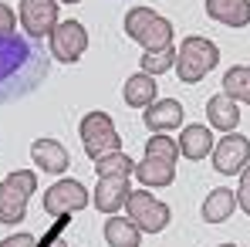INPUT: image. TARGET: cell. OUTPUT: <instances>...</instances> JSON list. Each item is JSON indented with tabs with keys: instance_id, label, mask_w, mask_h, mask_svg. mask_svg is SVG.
Here are the masks:
<instances>
[{
	"instance_id": "1",
	"label": "cell",
	"mask_w": 250,
	"mask_h": 247,
	"mask_svg": "<svg viewBox=\"0 0 250 247\" xmlns=\"http://www.w3.org/2000/svg\"><path fill=\"white\" fill-rule=\"evenodd\" d=\"M51 58L27 34H3L0 38V105L27 98L47 78Z\"/></svg>"
},
{
	"instance_id": "2",
	"label": "cell",
	"mask_w": 250,
	"mask_h": 247,
	"mask_svg": "<svg viewBox=\"0 0 250 247\" xmlns=\"http://www.w3.org/2000/svg\"><path fill=\"white\" fill-rule=\"evenodd\" d=\"M220 65V47L209 41V38H200V34H189L183 38L179 51H176V75L183 85H196L203 82L209 71Z\"/></svg>"
},
{
	"instance_id": "3",
	"label": "cell",
	"mask_w": 250,
	"mask_h": 247,
	"mask_svg": "<svg viewBox=\"0 0 250 247\" xmlns=\"http://www.w3.org/2000/svg\"><path fill=\"white\" fill-rule=\"evenodd\" d=\"M125 38L139 41L146 51H163L172 47V24L159 17L152 7H132L125 14Z\"/></svg>"
},
{
	"instance_id": "4",
	"label": "cell",
	"mask_w": 250,
	"mask_h": 247,
	"mask_svg": "<svg viewBox=\"0 0 250 247\" xmlns=\"http://www.w3.org/2000/svg\"><path fill=\"white\" fill-rule=\"evenodd\" d=\"M38 190L34 169H14L0 180V224H17L27 213V200Z\"/></svg>"
},
{
	"instance_id": "5",
	"label": "cell",
	"mask_w": 250,
	"mask_h": 247,
	"mask_svg": "<svg viewBox=\"0 0 250 247\" xmlns=\"http://www.w3.org/2000/svg\"><path fill=\"white\" fill-rule=\"evenodd\" d=\"M78 132H82V146L88 153V159H95V163L102 156H112L122 149V139L115 132V122L108 119V112H88L78 125Z\"/></svg>"
},
{
	"instance_id": "6",
	"label": "cell",
	"mask_w": 250,
	"mask_h": 247,
	"mask_svg": "<svg viewBox=\"0 0 250 247\" xmlns=\"http://www.w3.org/2000/svg\"><path fill=\"white\" fill-rule=\"evenodd\" d=\"M125 210H128V220L142 234H159V230H166L169 220H172V210L163 200H156L149 190H132L128 200H125Z\"/></svg>"
},
{
	"instance_id": "7",
	"label": "cell",
	"mask_w": 250,
	"mask_h": 247,
	"mask_svg": "<svg viewBox=\"0 0 250 247\" xmlns=\"http://www.w3.org/2000/svg\"><path fill=\"white\" fill-rule=\"evenodd\" d=\"M88 203H91V197L78 180H58L51 190H44V213L47 217H71L75 210H84Z\"/></svg>"
},
{
	"instance_id": "8",
	"label": "cell",
	"mask_w": 250,
	"mask_h": 247,
	"mask_svg": "<svg viewBox=\"0 0 250 247\" xmlns=\"http://www.w3.org/2000/svg\"><path fill=\"white\" fill-rule=\"evenodd\" d=\"M84 51H88V31L78 21H58V27L51 31V58L75 65L82 61Z\"/></svg>"
},
{
	"instance_id": "9",
	"label": "cell",
	"mask_w": 250,
	"mask_h": 247,
	"mask_svg": "<svg viewBox=\"0 0 250 247\" xmlns=\"http://www.w3.org/2000/svg\"><path fill=\"white\" fill-rule=\"evenodd\" d=\"M209 156H213L216 173H223V176L244 173V166L250 163V139L240 135V132H227L223 139H216V146H213Z\"/></svg>"
},
{
	"instance_id": "10",
	"label": "cell",
	"mask_w": 250,
	"mask_h": 247,
	"mask_svg": "<svg viewBox=\"0 0 250 247\" xmlns=\"http://www.w3.org/2000/svg\"><path fill=\"white\" fill-rule=\"evenodd\" d=\"M58 0H21V10H17V17H21V27H24V34L27 38H44V34H51L54 27H58Z\"/></svg>"
},
{
	"instance_id": "11",
	"label": "cell",
	"mask_w": 250,
	"mask_h": 247,
	"mask_svg": "<svg viewBox=\"0 0 250 247\" xmlns=\"http://www.w3.org/2000/svg\"><path fill=\"white\" fill-rule=\"evenodd\" d=\"M186 119V112H183V105L176 102V98H156L146 112H142V122L149 132H169V129H179Z\"/></svg>"
},
{
	"instance_id": "12",
	"label": "cell",
	"mask_w": 250,
	"mask_h": 247,
	"mask_svg": "<svg viewBox=\"0 0 250 247\" xmlns=\"http://www.w3.org/2000/svg\"><path fill=\"white\" fill-rule=\"evenodd\" d=\"M128 193H132L128 176H102L91 200H95V206H98L102 213H119L125 206V200H128Z\"/></svg>"
},
{
	"instance_id": "13",
	"label": "cell",
	"mask_w": 250,
	"mask_h": 247,
	"mask_svg": "<svg viewBox=\"0 0 250 247\" xmlns=\"http://www.w3.org/2000/svg\"><path fill=\"white\" fill-rule=\"evenodd\" d=\"M31 159H34V166H38V169L54 173V176H61V173L71 166L68 149H64L58 139H34V146H31Z\"/></svg>"
},
{
	"instance_id": "14",
	"label": "cell",
	"mask_w": 250,
	"mask_h": 247,
	"mask_svg": "<svg viewBox=\"0 0 250 247\" xmlns=\"http://www.w3.org/2000/svg\"><path fill=\"white\" fill-rule=\"evenodd\" d=\"M213 132H209V125H186L183 132H179V153L186 156V159H193V163H200V159H207L209 153H213Z\"/></svg>"
},
{
	"instance_id": "15",
	"label": "cell",
	"mask_w": 250,
	"mask_h": 247,
	"mask_svg": "<svg viewBox=\"0 0 250 247\" xmlns=\"http://www.w3.org/2000/svg\"><path fill=\"white\" fill-rule=\"evenodd\" d=\"M207 119L213 129H220L223 135L227 132H237V125H240V109H237V102L230 98V95H213L207 102Z\"/></svg>"
},
{
	"instance_id": "16",
	"label": "cell",
	"mask_w": 250,
	"mask_h": 247,
	"mask_svg": "<svg viewBox=\"0 0 250 247\" xmlns=\"http://www.w3.org/2000/svg\"><path fill=\"white\" fill-rule=\"evenodd\" d=\"M207 14L227 27H247L250 24V0H207Z\"/></svg>"
},
{
	"instance_id": "17",
	"label": "cell",
	"mask_w": 250,
	"mask_h": 247,
	"mask_svg": "<svg viewBox=\"0 0 250 247\" xmlns=\"http://www.w3.org/2000/svg\"><path fill=\"white\" fill-rule=\"evenodd\" d=\"M156 91H159V85H156L152 75H146V71L125 78V85H122L125 105H132V109H149V105L156 102Z\"/></svg>"
},
{
	"instance_id": "18",
	"label": "cell",
	"mask_w": 250,
	"mask_h": 247,
	"mask_svg": "<svg viewBox=\"0 0 250 247\" xmlns=\"http://www.w3.org/2000/svg\"><path fill=\"white\" fill-rule=\"evenodd\" d=\"M233 210H237V193L227 190V186H216L203 200V220L207 224H223V220L233 217Z\"/></svg>"
},
{
	"instance_id": "19",
	"label": "cell",
	"mask_w": 250,
	"mask_h": 247,
	"mask_svg": "<svg viewBox=\"0 0 250 247\" xmlns=\"http://www.w3.org/2000/svg\"><path fill=\"white\" fill-rule=\"evenodd\" d=\"M139 241H142V230L132 220H125L119 213H112L105 220V244L108 247H139Z\"/></svg>"
},
{
	"instance_id": "20",
	"label": "cell",
	"mask_w": 250,
	"mask_h": 247,
	"mask_svg": "<svg viewBox=\"0 0 250 247\" xmlns=\"http://www.w3.org/2000/svg\"><path fill=\"white\" fill-rule=\"evenodd\" d=\"M135 176L142 180V186H169L176 180V163L146 156L142 163H135Z\"/></svg>"
},
{
	"instance_id": "21",
	"label": "cell",
	"mask_w": 250,
	"mask_h": 247,
	"mask_svg": "<svg viewBox=\"0 0 250 247\" xmlns=\"http://www.w3.org/2000/svg\"><path fill=\"white\" fill-rule=\"evenodd\" d=\"M223 95H230L233 102L250 105V65H237L223 75Z\"/></svg>"
},
{
	"instance_id": "22",
	"label": "cell",
	"mask_w": 250,
	"mask_h": 247,
	"mask_svg": "<svg viewBox=\"0 0 250 247\" xmlns=\"http://www.w3.org/2000/svg\"><path fill=\"white\" fill-rule=\"evenodd\" d=\"M139 65H142V71L146 75H163V71H172L176 68V47H163V51H142V58H139Z\"/></svg>"
},
{
	"instance_id": "23",
	"label": "cell",
	"mask_w": 250,
	"mask_h": 247,
	"mask_svg": "<svg viewBox=\"0 0 250 247\" xmlns=\"http://www.w3.org/2000/svg\"><path fill=\"white\" fill-rule=\"evenodd\" d=\"M146 156L152 159H166V163H176L179 159V142L169 139L166 132H152V139H146Z\"/></svg>"
},
{
	"instance_id": "24",
	"label": "cell",
	"mask_w": 250,
	"mask_h": 247,
	"mask_svg": "<svg viewBox=\"0 0 250 247\" xmlns=\"http://www.w3.org/2000/svg\"><path fill=\"white\" fill-rule=\"evenodd\" d=\"M95 173H98V180H102V176H132V173H135V163L119 149V153H112V156H102V159L95 163Z\"/></svg>"
},
{
	"instance_id": "25",
	"label": "cell",
	"mask_w": 250,
	"mask_h": 247,
	"mask_svg": "<svg viewBox=\"0 0 250 247\" xmlns=\"http://www.w3.org/2000/svg\"><path fill=\"white\" fill-rule=\"evenodd\" d=\"M58 224H54V230L44 237V241H38V247H68V241H64V227H68V217H54Z\"/></svg>"
},
{
	"instance_id": "26",
	"label": "cell",
	"mask_w": 250,
	"mask_h": 247,
	"mask_svg": "<svg viewBox=\"0 0 250 247\" xmlns=\"http://www.w3.org/2000/svg\"><path fill=\"white\" fill-rule=\"evenodd\" d=\"M237 206H240V210L250 217V163L244 166V173H240V186H237Z\"/></svg>"
},
{
	"instance_id": "27",
	"label": "cell",
	"mask_w": 250,
	"mask_h": 247,
	"mask_svg": "<svg viewBox=\"0 0 250 247\" xmlns=\"http://www.w3.org/2000/svg\"><path fill=\"white\" fill-rule=\"evenodd\" d=\"M14 27H17V14L7 3H0V38L3 34H14Z\"/></svg>"
},
{
	"instance_id": "28",
	"label": "cell",
	"mask_w": 250,
	"mask_h": 247,
	"mask_svg": "<svg viewBox=\"0 0 250 247\" xmlns=\"http://www.w3.org/2000/svg\"><path fill=\"white\" fill-rule=\"evenodd\" d=\"M0 247H38V237L34 234H10L0 241Z\"/></svg>"
},
{
	"instance_id": "29",
	"label": "cell",
	"mask_w": 250,
	"mask_h": 247,
	"mask_svg": "<svg viewBox=\"0 0 250 247\" xmlns=\"http://www.w3.org/2000/svg\"><path fill=\"white\" fill-rule=\"evenodd\" d=\"M58 3H82V0H58Z\"/></svg>"
},
{
	"instance_id": "30",
	"label": "cell",
	"mask_w": 250,
	"mask_h": 247,
	"mask_svg": "<svg viewBox=\"0 0 250 247\" xmlns=\"http://www.w3.org/2000/svg\"><path fill=\"white\" fill-rule=\"evenodd\" d=\"M220 247H237V244H220Z\"/></svg>"
}]
</instances>
